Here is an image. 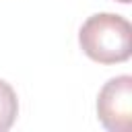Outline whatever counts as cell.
Masks as SVG:
<instances>
[{"mask_svg": "<svg viewBox=\"0 0 132 132\" xmlns=\"http://www.w3.org/2000/svg\"><path fill=\"white\" fill-rule=\"evenodd\" d=\"M78 43L93 62L120 64L132 54V27L122 14L97 12L82 23Z\"/></svg>", "mask_w": 132, "mask_h": 132, "instance_id": "obj_1", "label": "cell"}, {"mask_svg": "<svg viewBox=\"0 0 132 132\" xmlns=\"http://www.w3.org/2000/svg\"><path fill=\"white\" fill-rule=\"evenodd\" d=\"M97 118L109 132H130L132 128V76L109 78L97 95Z\"/></svg>", "mask_w": 132, "mask_h": 132, "instance_id": "obj_2", "label": "cell"}, {"mask_svg": "<svg viewBox=\"0 0 132 132\" xmlns=\"http://www.w3.org/2000/svg\"><path fill=\"white\" fill-rule=\"evenodd\" d=\"M118 2H122V4H130V0H118Z\"/></svg>", "mask_w": 132, "mask_h": 132, "instance_id": "obj_4", "label": "cell"}, {"mask_svg": "<svg viewBox=\"0 0 132 132\" xmlns=\"http://www.w3.org/2000/svg\"><path fill=\"white\" fill-rule=\"evenodd\" d=\"M16 113H19L16 93L6 80L0 78V132H6L14 124Z\"/></svg>", "mask_w": 132, "mask_h": 132, "instance_id": "obj_3", "label": "cell"}]
</instances>
